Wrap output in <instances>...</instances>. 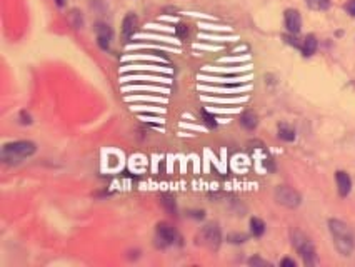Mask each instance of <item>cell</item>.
Masks as SVG:
<instances>
[{
	"instance_id": "52a82bcc",
	"label": "cell",
	"mask_w": 355,
	"mask_h": 267,
	"mask_svg": "<svg viewBox=\"0 0 355 267\" xmlns=\"http://www.w3.org/2000/svg\"><path fill=\"white\" fill-rule=\"evenodd\" d=\"M97 32V44L102 50H107L110 47V40H112V29L107 24H97L95 27Z\"/></svg>"
},
{
	"instance_id": "5bb4252c",
	"label": "cell",
	"mask_w": 355,
	"mask_h": 267,
	"mask_svg": "<svg viewBox=\"0 0 355 267\" xmlns=\"http://www.w3.org/2000/svg\"><path fill=\"white\" fill-rule=\"evenodd\" d=\"M250 231L255 237H260V236L265 232V224H263V220L259 219V217H254V219L250 220Z\"/></svg>"
},
{
	"instance_id": "3957f363",
	"label": "cell",
	"mask_w": 355,
	"mask_h": 267,
	"mask_svg": "<svg viewBox=\"0 0 355 267\" xmlns=\"http://www.w3.org/2000/svg\"><path fill=\"white\" fill-rule=\"evenodd\" d=\"M292 244L293 247L297 249V252L302 255L304 262L307 266H313L317 262V255H315V249H313L312 242L309 240V237L305 234H302L300 231L292 232Z\"/></svg>"
},
{
	"instance_id": "8992f818",
	"label": "cell",
	"mask_w": 355,
	"mask_h": 267,
	"mask_svg": "<svg viewBox=\"0 0 355 267\" xmlns=\"http://www.w3.org/2000/svg\"><path fill=\"white\" fill-rule=\"evenodd\" d=\"M157 239L160 240L162 246H169L173 244L177 239V232L172 225H169L167 222H160L157 224Z\"/></svg>"
},
{
	"instance_id": "277c9868",
	"label": "cell",
	"mask_w": 355,
	"mask_h": 267,
	"mask_svg": "<svg viewBox=\"0 0 355 267\" xmlns=\"http://www.w3.org/2000/svg\"><path fill=\"white\" fill-rule=\"evenodd\" d=\"M197 239L202 246L209 247V249H212V251H217L222 242L220 227H218L217 224H207L205 227H202V231H200V234L197 236Z\"/></svg>"
},
{
	"instance_id": "e0dca14e",
	"label": "cell",
	"mask_w": 355,
	"mask_h": 267,
	"mask_svg": "<svg viewBox=\"0 0 355 267\" xmlns=\"http://www.w3.org/2000/svg\"><path fill=\"white\" fill-rule=\"evenodd\" d=\"M307 3L312 9H317V10H324L328 7V0H307Z\"/></svg>"
},
{
	"instance_id": "7c38bea8",
	"label": "cell",
	"mask_w": 355,
	"mask_h": 267,
	"mask_svg": "<svg viewBox=\"0 0 355 267\" xmlns=\"http://www.w3.org/2000/svg\"><path fill=\"white\" fill-rule=\"evenodd\" d=\"M317 50V39L315 35H307L304 39V42H302V54L305 55V57H310V55L315 54Z\"/></svg>"
},
{
	"instance_id": "cb8c5ba5",
	"label": "cell",
	"mask_w": 355,
	"mask_h": 267,
	"mask_svg": "<svg viewBox=\"0 0 355 267\" xmlns=\"http://www.w3.org/2000/svg\"><path fill=\"white\" fill-rule=\"evenodd\" d=\"M57 3H59L60 7H62V5H63V0H57Z\"/></svg>"
},
{
	"instance_id": "ac0fdd59",
	"label": "cell",
	"mask_w": 355,
	"mask_h": 267,
	"mask_svg": "<svg viewBox=\"0 0 355 267\" xmlns=\"http://www.w3.org/2000/svg\"><path fill=\"white\" fill-rule=\"evenodd\" d=\"M202 117H203V120H205V124L209 127H215V126H217V122H215V117H214L212 114H209L207 110H202Z\"/></svg>"
},
{
	"instance_id": "30bf717a",
	"label": "cell",
	"mask_w": 355,
	"mask_h": 267,
	"mask_svg": "<svg viewBox=\"0 0 355 267\" xmlns=\"http://www.w3.org/2000/svg\"><path fill=\"white\" fill-rule=\"evenodd\" d=\"M335 180H337L339 194H340L342 197H347V195L350 194V189H352V180H350L349 174L339 171L337 174H335Z\"/></svg>"
},
{
	"instance_id": "ba28073f",
	"label": "cell",
	"mask_w": 355,
	"mask_h": 267,
	"mask_svg": "<svg viewBox=\"0 0 355 267\" xmlns=\"http://www.w3.org/2000/svg\"><path fill=\"white\" fill-rule=\"evenodd\" d=\"M285 27L290 33H298L302 27V18L300 14L293 9L285 10Z\"/></svg>"
},
{
	"instance_id": "9a60e30c",
	"label": "cell",
	"mask_w": 355,
	"mask_h": 267,
	"mask_svg": "<svg viewBox=\"0 0 355 267\" xmlns=\"http://www.w3.org/2000/svg\"><path fill=\"white\" fill-rule=\"evenodd\" d=\"M69 20H70V24L74 29H82V25H84V18H82V15L78 10H72V12L69 14Z\"/></svg>"
},
{
	"instance_id": "6da1fadb",
	"label": "cell",
	"mask_w": 355,
	"mask_h": 267,
	"mask_svg": "<svg viewBox=\"0 0 355 267\" xmlns=\"http://www.w3.org/2000/svg\"><path fill=\"white\" fill-rule=\"evenodd\" d=\"M328 231L334 237L335 249L342 255H347V257L352 255L355 249V239L349 225L339 219H330L328 220Z\"/></svg>"
},
{
	"instance_id": "8fae6325",
	"label": "cell",
	"mask_w": 355,
	"mask_h": 267,
	"mask_svg": "<svg viewBox=\"0 0 355 267\" xmlns=\"http://www.w3.org/2000/svg\"><path fill=\"white\" fill-rule=\"evenodd\" d=\"M240 124L247 130H254L257 127V124H259V117H257L255 112L247 110V112H244V114L240 115Z\"/></svg>"
},
{
	"instance_id": "4fadbf2b",
	"label": "cell",
	"mask_w": 355,
	"mask_h": 267,
	"mask_svg": "<svg viewBox=\"0 0 355 267\" xmlns=\"http://www.w3.org/2000/svg\"><path fill=\"white\" fill-rule=\"evenodd\" d=\"M278 137L285 142H292L293 139H295V130H293L292 127L282 124V126H278Z\"/></svg>"
},
{
	"instance_id": "7402d4cb",
	"label": "cell",
	"mask_w": 355,
	"mask_h": 267,
	"mask_svg": "<svg viewBox=\"0 0 355 267\" xmlns=\"http://www.w3.org/2000/svg\"><path fill=\"white\" fill-rule=\"evenodd\" d=\"M20 122L22 124H30V122H32V119H30V115L27 114V112H25V110H22L20 112Z\"/></svg>"
},
{
	"instance_id": "603a6c76",
	"label": "cell",
	"mask_w": 355,
	"mask_h": 267,
	"mask_svg": "<svg viewBox=\"0 0 355 267\" xmlns=\"http://www.w3.org/2000/svg\"><path fill=\"white\" fill-rule=\"evenodd\" d=\"M280 266L282 267H295V262L292 261V259H289V257H285V259H282V262H280Z\"/></svg>"
},
{
	"instance_id": "9c48e42d",
	"label": "cell",
	"mask_w": 355,
	"mask_h": 267,
	"mask_svg": "<svg viewBox=\"0 0 355 267\" xmlns=\"http://www.w3.org/2000/svg\"><path fill=\"white\" fill-rule=\"evenodd\" d=\"M135 29H137V17H135L134 14H127L125 18H123V22H122V29H120V32H122V39L125 40V42H128V40L134 37Z\"/></svg>"
},
{
	"instance_id": "d6986e66",
	"label": "cell",
	"mask_w": 355,
	"mask_h": 267,
	"mask_svg": "<svg viewBox=\"0 0 355 267\" xmlns=\"http://www.w3.org/2000/svg\"><path fill=\"white\" fill-rule=\"evenodd\" d=\"M229 240L232 244H242V242H245V240H247V236H244V234H232V236H229Z\"/></svg>"
},
{
	"instance_id": "44dd1931",
	"label": "cell",
	"mask_w": 355,
	"mask_h": 267,
	"mask_svg": "<svg viewBox=\"0 0 355 267\" xmlns=\"http://www.w3.org/2000/svg\"><path fill=\"white\" fill-rule=\"evenodd\" d=\"M345 10H347V12H349L350 15H352V17H355V0H350V2L347 3V5H345Z\"/></svg>"
},
{
	"instance_id": "2e32d148",
	"label": "cell",
	"mask_w": 355,
	"mask_h": 267,
	"mask_svg": "<svg viewBox=\"0 0 355 267\" xmlns=\"http://www.w3.org/2000/svg\"><path fill=\"white\" fill-rule=\"evenodd\" d=\"M162 205L169 210V212L175 214L177 212V204H175V199L172 195H162Z\"/></svg>"
},
{
	"instance_id": "5b68a950",
	"label": "cell",
	"mask_w": 355,
	"mask_h": 267,
	"mask_svg": "<svg viewBox=\"0 0 355 267\" xmlns=\"http://www.w3.org/2000/svg\"><path fill=\"white\" fill-rule=\"evenodd\" d=\"M275 201H277L280 205H284V207L295 209L300 205L302 195L298 194L295 189H292V187H289V186H278L277 189H275Z\"/></svg>"
},
{
	"instance_id": "7a4b0ae2",
	"label": "cell",
	"mask_w": 355,
	"mask_h": 267,
	"mask_svg": "<svg viewBox=\"0 0 355 267\" xmlns=\"http://www.w3.org/2000/svg\"><path fill=\"white\" fill-rule=\"evenodd\" d=\"M35 144L30 141H17V142H10L5 144L2 149V160L9 165H15L18 162H22L24 159L33 156L35 154Z\"/></svg>"
},
{
	"instance_id": "ffe728a7",
	"label": "cell",
	"mask_w": 355,
	"mask_h": 267,
	"mask_svg": "<svg viewBox=\"0 0 355 267\" xmlns=\"http://www.w3.org/2000/svg\"><path fill=\"white\" fill-rule=\"evenodd\" d=\"M248 264L250 266H269V262L262 261L260 257H252L250 261H248Z\"/></svg>"
}]
</instances>
